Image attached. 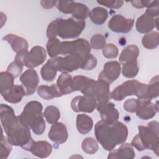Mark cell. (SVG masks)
Listing matches in <instances>:
<instances>
[{"label": "cell", "instance_id": "6da1fadb", "mask_svg": "<svg viewBox=\"0 0 159 159\" xmlns=\"http://www.w3.org/2000/svg\"><path fill=\"white\" fill-rule=\"evenodd\" d=\"M0 115L2 127L9 142L29 152L34 142L30 128L21 123L18 116L15 115L13 109L8 105L1 104Z\"/></svg>", "mask_w": 159, "mask_h": 159}, {"label": "cell", "instance_id": "7a4b0ae2", "mask_svg": "<svg viewBox=\"0 0 159 159\" xmlns=\"http://www.w3.org/2000/svg\"><path fill=\"white\" fill-rule=\"evenodd\" d=\"M94 134L98 142L107 151L123 143L128 136V129L121 122H106L98 121L94 126Z\"/></svg>", "mask_w": 159, "mask_h": 159}, {"label": "cell", "instance_id": "3957f363", "mask_svg": "<svg viewBox=\"0 0 159 159\" xmlns=\"http://www.w3.org/2000/svg\"><path fill=\"white\" fill-rule=\"evenodd\" d=\"M85 26V20H77L73 17L66 19L58 18L48 24L47 36L48 39L56 38L57 36L63 39H75L81 34Z\"/></svg>", "mask_w": 159, "mask_h": 159}, {"label": "cell", "instance_id": "277c9868", "mask_svg": "<svg viewBox=\"0 0 159 159\" xmlns=\"http://www.w3.org/2000/svg\"><path fill=\"white\" fill-rule=\"evenodd\" d=\"M139 134L131 142V145L139 151L146 149L152 150L157 156L159 153V128L158 122L153 120L148 123L147 126L139 125Z\"/></svg>", "mask_w": 159, "mask_h": 159}, {"label": "cell", "instance_id": "5b68a950", "mask_svg": "<svg viewBox=\"0 0 159 159\" xmlns=\"http://www.w3.org/2000/svg\"><path fill=\"white\" fill-rule=\"evenodd\" d=\"M43 106L37 101H31L24 106L18 117L22 124L29 127L33 132L42 135L45 130V122L42 114Z\"/></svg>", "mask_w": 159, "mask_h": 159}, {"label": "cell", "instance_id": "8992f818", "mask_svg": "<svg viewBox=\"0 0 159 159\" xmlns=\"http://www.w3.org/2000/svg\"><path fill=\"white\" fill-rule=\"evenodd\" d=\"M110 84L105 81L98 80L95 81L88 78L80 91L84 96L94 98L98 104L108 102L111 98L109 90Z\"/></svg>", "mask_w": 159, "mask_h": 159}, {"label": "cell", "instance_id": "52a82bcc", "mask_svg": "<svg viewBox=\"0 0 159 159\" xmlns=\"http://www.w3.org/2000/svg\"><path fill=\"white\" fill-rule=\"evenodd\" d=\"M87 58L79 55H68L63 57H56L52 58L48 61L57 71L63 73L72 72L79 68H81Z\"/></svg>", "mask_w": 159, "mask_h": 159}, {"label": "cell", "instance_id": "ba28073f", "mask_svg": "<svg viewBox=\"0 0 159 159\" xmlns=\"http://www.w3.org/2000/svg\"><path fill=\"white\" fill-rule=\"evenodd\" d=\"M91 46L89 43L84 39H78L73 41L60 42L59 55H79L87 58L90 55Z\"/></svg>", "mask_w": 159, "mask_h": 159}, {"label": "cell", "instance_id": "9c48e42d", "mask_svg": "<svg viewBox=\"0 0 159 159\" xmlns=\"http://www.w3.org/2000/svg\"><path fill=\"white\" fill-rule=\"evenodd\" d=\"M142 83L135 80H128L117 86L111 93V98L119 101L124 99L127 96L136 94Z\"/></svg>", "mask_w": 159, "mask_h": 159}, {"label": "cell", "instance_id": "30bf717a", "mask_svg": "<svg viewBox=\"0 0 159 159\" xmlns=\"http://www.w3.org/2000/svg\"><path fill=\"white\" fill-rule=\"evenodd\" d=\"M47 58V53L45 48L41 46H34L30 52L24 53L22 58L25 66L33 68L42 65Z\"/></svg>", "mask_w": 159, "mask_h": 159}, {"label": "cell", "instance_id": "8fae6325", "mask_svg": "<svg viewBox=\"0 0 159 159\" xmlns=\"http://www.w3.org/2000/svg\"><path fill=\"white\" fill-rule=\"evenodd\" d=\"M72 110L76 112H92L96 108L97 101L91 97L78 96L73 98L70 103Z\"/></svg>", "mask_w": 159, "mask_h": 159}, {"label": "cell", "instance_id": "7c38bea8", "mask_svg": "<svg viewBox=\"0 0 159 159\" xmlns=\"http://www.w3.org/2000/svg\"><path fill=\"white\" fill-rule=\"evenodd\" d=\"M19 81L22 83L25 96H29L35 91L39 83V77L35 70L29 68L20 75Z\"/></svg>", "mask_w": 159, "mask_h": 159}, {"label": "cell", "instance_id": "4fadbf2b", "mask_svg": "<svg viewBox=\"0 0 159 159\" xmlns=\"http://www.w3.org/2000/svg\"><path fill=\"white\" fill-rule=\"evenodd\" d=\"M134 24L133 19H127L120 14L114 15L108 22V27L116 33H128Z\"/></svg>", "mask_w": 159, "mask_h": 159}, {"label": "cell", "instance_id": "5bb4252c", "mask_svg": "<svg viewBox=\"0 0 159 159\" xmlns=\"http://www.w3.org/2000/svg\"><path fill=\"white\" fill-rule=\"evenodd\" d=\"M121 71L120 64L117 61H109L106 62L103 70L99 74L98 79L112 83L116 81L120 76Z\"/></svg>", "mask_w": 159, "mask_h": 159}, {"label": "cell", "instance_id": "9a60e30c", "mask_svg": "<svg viewBox=\"0 0 159 159\" xmlns=\"http://www.w3.org/2000/svg\"><path fill=\"white\" fill-rule=\"evenodd\" d=\"M158 111V101L155 104L151 100L139 99L137 109L135 111L136 116L142 120H148L153 118Z\"/></svg>", "mask_w": 159, "mask_h": 159}, {"label": "cell", "instance_id": "2e32d148", "mask_svg": "<svg viewBox=\"0 0 159 159\" xmlns=\"http://www.w3.org/2000/svg\"><path fill=\"white\" fill-rule=\"evenodd\" d=\"M96 109L100 114L102 121L106 122H114L118 120L119 113L115 107V104L109 101L98 104Z\"/></svg>", "mask_w": 159, "mask_h": 159}, {"label": "cell", "instance_id": "e0dca14e", "mask_svg": "<svg viewBox=\"0 0 159 159\" xmlns=\"http://www.w3.org/2000/svg\"><path fill=\"white\" fill-rule=\"evenodd\" d=\"M48 138L57 144H63L68 139V134L66 125L62 122L53 124L48 133Z\"/></svg>", "mask_w": 159, "mask_h": 159}, {"label": "cell", "instance_id": "ac0fdd59", "mask_svg": "<svg viewBox=\"0 0 159 159\" xmlns=\"http://www.w3.org/2000/svg\"><path fill=\"white\" fill-rule=\"evenodd\" d=\"M158 17L154 19L144 13L137 18L135 23L136 29L141 34L149 33L155 27L158 29Z\"/></svg>", "mask_w": 159, "mask_h": 159}, {"label": "cell", "instance_id": "d6986e66", "mask_svg": "<svg viewBox=\"0 0 159 159\" xmlns=\"http://www.w3.org/2000/svg\"><path fill=\"white\" fill-rule=\"evenodd\" d=\"M2 97L9 103L16 104L20 102L24 96L25 91L22 86L13 85L9 89L1 91Z\"/></svg>", "mask_w": 159, "mask_h": 159}, {"label": "cell", "instance_id": "ffe728a7", "mask_svg": "<svg viewBox=\"0 0 159 159\" xmlns=\"http://www.w3.org/2000/svg\"><path fill=\"white\" fill-rule=\"evenodd\" d=\"M2 39L10 44L13 51L16 53L24 51H28V42L23 37L16 34H9L4 36Z\"/></svg>", "mask_w": 159, "mask_h": 159}, {"label": "cell", "instance_id": "44dd1931", "mask_svg": "<svg viewBox=\"0 0 159 159\" xmlns=\"http://www.w3.org/2000/svg\"><path fill=\"white\" fill-rule=\"evenodd\" d=\"M29 152L39 158H44L48 157L51 154L52 147L47 141L34 142Z\"/></svg>", "mask_w": 159, "mask_h": 159}, {"label": "cell", "instance_id": "7402d4cb", "mask_svg": "<svg viewBox=\"0 0 159 159\" xmlns=\"http://www.w3.org/2000/svg\"><path fill=\"white\" fill-rule=\"evenodd\" d=\"M135 157V151L131 144L126 143L122 144L116 150H111L107 158H129L132 159Z\"/></svg>", "mask_w": 159, "mask_h": 159}, {"label": "cell", "instance_id": "603a6c76", "mask_svg": "<svg viewBox=\"0 0 159 159\" xmlns=\"http://www.w3.org/2000/svg\"><path fill=\"white\" fill-rule=\"evenodd\" d=\"M37 94L40 97L45 100H50L55 98L62 96L56 84H53L50 86H39L37 88Z\"/></svg>", "mask_w": 159, "mask_h": 159}, {"label": "cell", "instance_id": "cb8c5ba5", "mask_svg": "<svg viewBox=\"0 0 159 159\" xmlns=\"http://www.w3.org/2000/svg\"><path fill=\"white\" fill-rule=\"evenodd\" d=\"M56 84L62 96L74 92L72 88V77L68 72L61 73L58 76Z\"/></svg>", "mask_w": 159, "mask_h": 159}, {"label": "cell", "instance_id": "d4e9b609", "mask_svg": "<svg viewBox=\"0 0 159 159\" xmlns=\"http://www.w3.org/2000/svg\"><path fill=\"white\" fill-rule=\"evenodd\" d=\"M139 49L135 45H130L125 47L119 56V61L123 65L130 61L137 60L139 55Z\"/></svg>", "mask_w": 159, "mask_h": 159}, {"label": "cell", "instance_id": "484cf974", "mask_svg": "<svg viewBox=\"0 0 159 159\" xmlns=\"http://www.w3.org/2000/svg\"><path fill=\"white\" fill-rule=\"evenodd\" d=\"M76 129L81 134H87L93 127V121L91 117L84 114H78L76 117Z\"/></svg>", "mask_w": 159, "mask_h": 159}, {"label": "cell", "instance_id": "4316f807", "mask_svg": "<svg viewBox=\"0 0 159 159\" xmlns=\"http://www.w3.org/2000/svg\"><path fill=\"white\" fill-rule=\"evenodd\" d=\"M26 52L27 51H24L17 53L15 57L14 61L11 63L7 68L6 71L12 74L15 78L20 76L24 66L22 58L24 53Z\"/></svg>", "mask_w": 159, "mask_h": 159}, {"label": "cell", "instance_id": "83f0119b", "mask_svg": "<svg viewBox=\"0 0 159 159\" xmlns=\"http://www.w3.org/2000/svg\"><path fill=\"white\" fill-rule=\"evenodd\" d=\"M89 9L87 6L80 2H73L71 14L73 17L77 20H84L90 15Z\"/></svg>", "mask_w": 159, "mask_h": 159}, {"label": "cell", "instance_id": "f1b7e54d", "mask_svg": "<svg viewBox=\"0 0 159 159\" xmlns=\"http://www.w3.org/2000/svg\"><path fill=\"white\" fill-rule=\"evenodd\" d=\"M108 17L107 11L102 7H96L91 12L89 17L92 22L96 25H102Z\"/></svg>", "mask_w": 159, "mask_h": 159}, {"label": "cell", "instance_id": "f546056e", "mask_svg": "<svg viewBox=\"0 0 159 159\" xmlns=\"http://www.w3.org/2000/svg\"><path fill=\"white\" fill-rule=\"evenodd\" d=\"M142 45L147 49H154L158 46L159 43V34L158 32L154 31L147 33L142 39Z\"/></svg>", "mask_w": 159, "mask_h": 159}, {"label": "cell", "instance_id": "4dcf8cb0", "mask_svg": "<svg viewBox=\"0 0 159 159\" xmlns=\"http://www.w3.org/2000/svg\"><path fill=\"white\" fill-rule=\"evenodd\" d=\"M139 66L137 60L130 61L122 65V73L127 78H135L139 73Z\"/></svg>", "mask_w": 159, "mask_h": 159}, {"label": "cell", "instance_id": "1f68e13d", "mask_svg": "<svg viewBox=\"0 0 159 159\" xmlns=\"http://www.w3.org/2000/svg\"><path fill=\"white\" fill-rule=\"evenodd\" d=\"M43 115L47 122L50 124L57 123L60 117V111L58 107L55 106H47L45 108Z\"/></svg>", "mask_w": 159, "mask_h": 159}, {"label": "cell", "instance_id": "d6a6232c", "mask_svg": "<svg viewBox=\"0 0 159 159\" xmlns=\"http://www.w3.org/2000/svg\"><path fill=\"white\" fill-rule=\"evenodd\" d=\"M57 70L56 68L48 61L43 65L40 70V75L42 79L46 81L51 82L53 81L57 75Z\"/></svg>", "mask_w": 159, "mask_h": 159}, {"label": "cell", "instance_id": "836d02e7", "mask_svg": "<svg viewBox=\"0 0 159 159\" xmlns=\"http://www.w3.org/2000/svg\"><path fill=\"white\" fill-rule=\"evenodd\" d=\"M81 147L83 152L88 154L93 155L98 151L99 146L94 138L87 137L83 140Z\"/></svg>", "mask_w": 159, "mask_h": 159}, {"label": "cell", "instance_id": "e575fe53", "mask_svg": "<svg viewBox=\"0 0 159 159\" xmlns=\"http://www.w3.org/2000/svg\"><path fill=\"white\" fill-rule=\"evenodd\" d=\"M147 94L148 99L152 100L156 98L159 95V78L158 75L154 76L150 81V83L147 84Z\"/></svg>", "mask_w": 159, "mask_h": 159}, {"label": "cell", "instance_id": "d590c367", "mask_svg": "<svg viewBox=\"0 0 159 159\" xmlns=\"http://www.w3.org/2000/svg\"><path fill=\"white\" fill-rule=\"evenodd\" d=\"M14 76L7 71H2L0 73V89L1 91L6 90L14 84Z\"/></svg>", "mask_w": 159, "mask_h": 159}, {"label": "cell", "instance_id": "8d00e7d4", "mask_svg": "<svg viewBox=\"0 0 159 159\" xmlns=\"http://www.w3.org/2000/svg\"><path fill=\"white\" fill-rule=\"evenodd\" d=\"M60 40L57 38L49 39L47 43V51L51 58H55L59 55Z\"/></svg>", "mask_w": 159, "mask_h": 159}, {"label": "cell", "instance_id": "74e56055", "mask_svg": "<svg viewBox=\"0 0 159 159\" xmlns=\"http://www.w3.org/2000/svg\"><path fill=\"white\" fill-rule=\"evenodd\" d=\"M106 45V39L104 37L99 34L94 35L90 40L91 48L94 50L102 49Z\"/></svg>", "mask_w": 159, "mask_h": 159}, {"label": "cell", "instance_id": "f35d334b", "mask_svg": "<svg viewBox=\"0 0 159 159\" xmlns=\"http://www.w3.org/2000/svg\"><path fill=\"white\" fill-rule=\"evenodd\" d=\"M12 145L9 142L7 137L4 136L2 133L1 139V158L2 159H6L8 157L12 150Z\"/></svg>", "mask_w": 159, "mask_h": 159}, {"label": "cell", "instance_id": "ab89813d", "mask_svg": "<svg viewBox=\"0 0 159 159\" xmlns=\"http://www.w3.org/2000/svg\"><path fill=\"white\" fill-rule=\"evenodd\" d=\"M103 56L109 59L116 58L119 54L117 47L113 43H107L102 48Z\"/></svg>", "mask_w": 159, "mask_h": 159}, {"label": "cell", "instance_id": "60d3db41", "mask_svg": "<svg viewBox=\"0 0 159 159\" xmlns=\"http://www.w3.org/2000/svg\"><path fill=\"white\" fill-rule=\"evenodd\" d=\"M139 102V99L131 98L126 100L124 103L123 107L127 112H135Z\"/></svg>", "mask_w": 159, "mask_h": 159}, {"label": "cell", "instance_id": "b9f144b4", "mask_svg": "<svg viewBox=\"0 0 159 159\" xmlns=\"http://www.w3.org/2000/svg\"><path fill=\"white\" fill-rule=\"evenodd\" d=\"M145 14L148 16L155 17H158L159 14V8H158V1H152V2L148 7L147 8Z\"/></svg>", "mask_w": 159, "mask_h": 159}, {"label": "cell", "instance_id": "7bdbcfd3", "mask_svg": "<svg viewBox=\"0 0 159 159\" xmlns=\"http://www.w3.org/2000/svg\"><path fill=\"white\" fill-rule=\"evenodd\" d=\"M97 2L111 9L120 8L124 4L123 1H97Z\"/></svg>", "mask_w": 159, "mask_h": 159}, {"label": "cell", "instance_id": "ee69618b", "mask_svg": "<svg viewBox=\"0 0 159 159\" xmlns=\"http://www.w3.org/2000/svg\"><path fill=\"white\" fill-rule=\"evenodd\" d=\"M97 59L91 54L89 55L81 69L84 70H91L97 65Z\"/></svg>", "mask_w": 159, "mask_h": 159}, {"label": "cell", "instance_id": "f6af8a7d", "mask_svg": "<svg viewBox=\"0 0 159 159\" xmlns=\"http://www.w3.org/2000/svg\"><path fill=\"white\" fill-rule=\"evenodd\" d=\"M152 2V1H130V3L132 4V6L138 8V9H141L146 7L147 8L149 7Z\"/></svg>", "mask_w": 159, "mask_h": 159}, {"label": "cell", "instance_id": "bcb514c9", "mask_svg": "<svg viewBox=\"0 0 159 159\" xmlns=\"http://www.w3.org/2000/svg\"><path fill=\"white\" fill-rule=\"evenodd\" d=\"M57 1H41V6L45 9H50L56 5Z\"/></svg>", "mask_w": 159, "mask_h": 159}]
</instances>
